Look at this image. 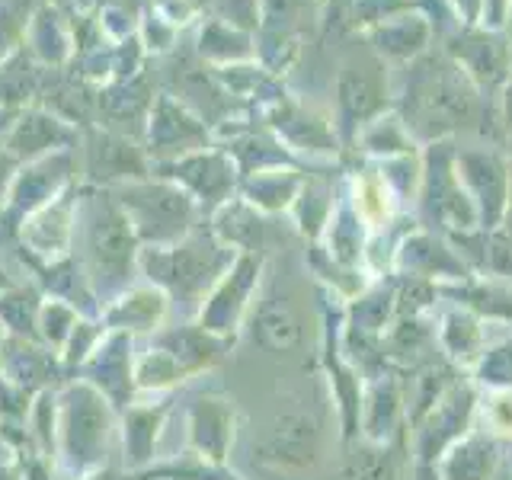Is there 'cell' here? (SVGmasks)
I'll return each instance as SVG.
<instances>
[{
  "label": "cell",
  "mask_w": 512,
  "mask_h": 480,
  "mask_svg": "<svg viewBox=\"0 0 512 480\" xmlns=\"http://www.w3.org/2000/svg\"><path fill=\"white\" fill-rule=\"evenodd\" d=\"M410 122L426 135H439L471 119L477 106L468 74L445 58H423L410 71Z\"/></svg>",
  "instance_id": "1"
},
{
  "label": "cell",
  "mask_w": 512,
  "mask_h": 480,
  "mask_svg": "<svg viewBox=\"0 0 512 480\" xmlns=\"http://www.w3.org/2000/svg\"><path fill=\"white\" fill-rule=\"evenodd\" d=\"M122 205L132 212L138 231L154 237H170L186 228L192 205L180 189L170 186H128L122 189Z\"/></svg>",
  "instance_id": "2"
},
{
  "label": "cell",
  "mask_w": 512,
  "mask_h": 480,
  "mask_svg": "<svg viewBox=\"0 0 512 480\" xmlns=\"http://www.w3.org/2000/svg\"><path fill=\"white\" fill-rule=\"evenodd\" d=\"M317 452V423L304 413L282 416V420L272 426L260 448H256V458L266 464H276V468H308Z\"/></svg>",
  "instance_id": "3"
},
{
  "label": "cell",
  "mask_w": 512,
  "mask_h": 480,
  "mask_svg": "<svg viewBox=\"0 0 512 480\" xmlns=\"http://www.w3.org/2000/svg\"><path fill=\"white\" fill-rule=\"evenodd\" d=\"M128 212L122 215L112 202H103L90 218V256L96 266L122 269L132 253V228H128Z\"/></svg>",
  "instance_id": "4"
},
{
  "label": "cell",
  "mask_w": 512,
  "mask_h": 480,
  "mask_svg": "<svg viewBox=\"0 0 512 480\" xmlns=\"http://www.w3.org/2000/svg\"><path fill=\"white\" fill-rule=\"evenodd\" d=\"M381 68L368 58L359 55V61H349L340 74V103L352 119H365L381 106Z\"/></svg>",
  "instance_id": "5"
},
{
  "label": "cell",
  "mask_w": 512,
  "mask_h": 480,
  "mask_svg": "<svg viewBox=\"0 0 512 480\" xmlns=\"http://www.w3.org/2000/svg\"><path fill=\"white\" fill-rule=\"evenodd\" d=\"M452 52L464 61L471 77L490 80L503 77L506 74V45L500 39H490V36H458V45H452Z\"/></svg>",
  "instance_id": "6"
},
{
  "label": "cell",
  "mask_w": 512,
  "mask_h": 480,
  "mask_svg": "<svg viewBox=\"0 0 512 480\" xmlns=\"http://www.w3.org/2000/svg\"><path fill=\"white\" fill-rule=\"evenodd\" d=\"M458 170L464 173V180H468L480 196H487L484 202L493 205V215L503 208V196H506V170L503 164L496 160L493 154H461L458 160Z\"/></svg>",
  "instance_id": "7"
},
{
  "label": "cell",
  "mask_w": 512,
  "mask_h": 480,
  "mask_svg": "<svg viewBox=\"0 0 512 480\" xmlns=\"http://www.w3.org/2000/svg\"><path fill=\"white\" fill-rule=\"evenodd\" d=\"M253 333H256V340H260L272 352H288L298 343L295 317H292V311H288V304H279V301L263 304L260 314H256Z\"/></svg>",
  "instance_id": "8"
},
{
  "label": "cell",
  "mask_w": 512,
  "mask_h": 480,
  "mask_svg": "<svg viewBox=\"0 0 512 480\" xmlns=\"http://www.w3.org/2000/svg\"><path fill=\"white\" fill-rule=\"evenodd\" d=\"M493 468V448L487 442H464L458 455L448 461V480H484Z\"/></svg>",
  "instance_id": "9"
},
{
  "label": "cell",
  "mask_w": 512,
  "mask_h": 480,
  "mask_svg": "<svg viewBox=\"0 0 512 480\" xmlns=\"http://www.w3.org/2000/svg\"><path fill=\"white\" fill-rule=\"evenodd\" d=\"M426 39V26L423 23H410V20H400V23H391L381 29V52H394V55H410L420 48V42Z\"/></svg>",
  "instance_id": "10"
},
{
  "label": "cell",
  "mask_w": 512,
  "mask_h": 480,
  "mask_svg": "<svg viewBox=\"0 0 512 480\" xmlns=\"http://www.w3.org/2000/svg\"><path fill=\"white\" fill-rule=\"evenodd\" d=\"M384 199V189H381V183H375V180H365L362 186H359V208H362V215L365 218H381V215H388V202H381Z\"/></svg>",
  "instance_id": "11"
},
{
  "label": "cell",
  "mask_w": 512,
  "mask_h": 480,
  "mask_svg": "<svg viewBox=\"0 0 512 480\" xmlns=\"http://www.w3.org/2000/svg\"><path fill=\"white\" fill-rule=\"evenodd\" d=\"M490 269H496L500 276L512 279V237H496L490 240Z\"/></svg>",
  "instance_id": "12"
},
{
  "label": "cell",
  "mask_w": 512,
  "mask_h": 480,
  "mask_svg": "<svg viewBox=\"0 0 512 480\" xmlns=\"http://www.w3.org/2000/svg\"><path fill=\"white\" fill-rule=\"evenodd\" d=\"M506 128H509V138H512V84H509V93H506Z\"/></svg>",
  "instance_id": "13"
},
{
  "label": "cell",
  "mask_w": 512,
  "mask_h": 480,
  "mask_svg": "<svg viewBox=\"0 0 512 480\" xmlns=\"http://www.w3.org/2000/svg\"><path fill=\"white\" fill-rule=\"evenodd\" d=\"M458 4L468 10V16H477V7H480V0H458Z\"/></svg>",
  "instance_id": "14"
}]
</instances>
